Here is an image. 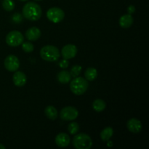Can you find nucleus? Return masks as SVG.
Returning a JSON list of instances; mask_svg holds the SVG:
<instances>
[{"mask_svg":"<svg viewBox=\"0 0 149 149\" xmlns=\"http://www.w3.org/2000/svg\"><path fill=\"white\" fill-rule=\"evenodd\" d=\"M106 107V103L102 99H96L93 103V109L97 112H101L105 110Z\"/></svg>","mask_w":149,"mask_h":149,"instance_id":"a211bd4d","label":"nucleus"},{"mask_svg":"<svg viewBox=\"0 0 149 149\" xmlns=\"http://www.w3.org/2000/svg\"><path fill=\"white\" fill-rule=\"evenodd\" d=\"M45 113L47 117L50 120H55L58 117V111L52 106H48L45 109Z\"/></svg>","mask_w":149,"mask_h":149,"instance_id":"dca6fc26","label":"nucleus"},{"mask_svg":"<svg viewBox=\"0 0 149 149\" xmlns=\"http://www.w3.org/2000/svg\"><path fill=\"white\" fill-rule=\"evenodd\" d=\"M41 31L37 27H31L26 32V37L29 41H36L40 37Z\"/></svg>","mask_w":149,"mask_h":149,"instance_id":"ddd939ff","label":"nucleus"},{"mask_svg":"<svg viewBox=\"0 0 149 149\" xmlns=\"http://www.w3.org/2000/svg\"><path fill=\"white\" fill-rule=\"evenodd\" d=\"M2 7L6 11H13L15 8V2L13 0H3Z\"/></svg>","mask_w":149,"mask_h":149,"instance_id":"aec40b11","label":"nucleus"},{"mask_svg":"<svg viewBox=\"0 0 149 149\" xmlns=\"http://www.w3.org/2000/svg\"><path fill=\"white\" fill-rule=\"evenodd\" d=\"M73 146L77 149H90L93 146V141L87 134L79 133L73 139Z\"/></svg>","mask_w":149,"mask_h":149,"instance_id":"20e7f679","label":"nucleus"},{"mask_svg":"<svg viewBox=\"0 0 149 149\" xmlns=\"http://www.w3.org/2000/svg\"><path fill=\"white\" fill-rule=\"evenodd\" d=\"M127 127L128 130L132 133H139L142 130V123L141 121L135 118H132L129 119L127 123Z\"/></svg>","mask_w":149,"mask_h":149,"instance_id":"9d476101","label":"nucleus"},{"mask_svg":"<svg viewBox=\"0 0 149 149\" xmlns=\"http://www.w3.org/2000/svg\"><path fill=\"white\" fill-rule=\"evenodd\" d=\"M24 41V36L18 31H10L6 36V42L10 47H18Z\"/></svg>","mask_w":149,"mask_h":149,"instance_id":"39448f33","label":"nucleus"},{"mask_svg":"<svg viewBox=\"0 0 149 149\" xmlns=\"http://www.w3.org/2000/svg\"><path fill=\"white\" fill-rule=\"evenodd\" d=\"M133 23V17L131 15H124L119 19V25L123 29L130 28Z\"/></svg>","mask_w":149,"mask_h":149,"instance_id":"4468645a","label":"nucleus"},{"mask_svg":"<svg viewBox=\"0 0 149 149\" xmlns=\"http://www.w3.org/2000/svg\"><path fill=\"white\" fill-rule=\"evenodd\" d=\"M47 17L48 20L54 23H58L63 20L65 13L63 10L59 7H52L47 12Z\"/></svg>","mask_w":149,"mask_h":149,"instance_id":"423d86ee","label":"nucleus"},{"mask_svg":"<svg viewBox=\"0 0 149 149\" xmlns=\"http://www.w3.org/2000/svg\"><path fill=\"white\" fill-rule=\"evenodd\" d=\"M42 14L41 7L36 3L30 1L23 7V15L25 18L31 21H36L41 17Z\"/></svg>","mask_w":149,"mask_h":149,"instance_id":"f257e3e1","label":"nucleus"},{"mask_svg":"<svg viewBox=\"0 0 149 149\" xmlns=\"http://www.w3.org/2000/svg\"><path fill=\"white\" fill-rule=\"evenodd\" d=\"M13 82L17 87H23L26 84L27 77L22 71H17L13 75Z\"/></svg>","mask_w":149,"mask_h":149,"instance_id":"f8f14e48","label":"nucleus"},{"mask_svg":"<svg viewBox=\"0 0 149 149\" xmlns=\"http://www.w3.org/2000/svg\"><path fill=\"white\" fill-rule=\"evenodd\" d=\"M127 12L130 15L133 14L135 12V7L133 5H130L127 8Z\"/></svg>","mask_w":149,"mask_h":149,"instance_id":"a878e982","label":"nucleus"},{"mask_svg":"<svg viewBox=\"0 0 149 149\" xmlns=\"http://www.w3.org/2000/svg\"><path fill=\"white\" fill-rule=\"evenodd\" d=\"M40 56L42 59L48 62H55L59 59L61 53L56 47L53 45H46L41 49Z\"/></svg>","mask_w":149,"mask_h":149,"instance_id":"f03ea898","label":"nucleus"},{"mask_svg":"<svg viewBox=\"0 0 149 149\" xmlns=\"http://www.w3.org/2000/svg\"><path fill=\"white\" fill-rule=\"evenodd\" d=\"M77 47L74 45H66L63 47L61 53H62V56L64 59H71V58H74L77 54Z\"/></svg>","mask_w":149,"mask_h":149,"instance_id":"1a4fd4ad","label":"nucleus"},{"mask_svg":"<svg viewBox=\"0 0 149 149\" xmlns=\"http://www.w3.org/2000/svg\"><path fill=\"white\" fill-rule=\"evenodd\" d=\"M33 45H32L31 42H24V43H22V49H23V50L24 51V52H28V53H29V52H33Z\"/></svg>","mask_w":149,"mask_h":149,"instance_id":"5701e85b","label":"nucleus"},{"mask_svg":"<svg viewBox=\"0 0 149 149\" xmlns=\"http://www.w3.org/2000/svg\"><path fill=\"white\" fill-rule=\"evenodd\" d=\"M113 130L111 127H107L100 132V138L103 141H108L113 136Z\"/></svg>","mask_w":149,"mask_h":149,"instance_id":"f3484780","label":"nucleus"},{"mask_svg":"<svg viewBox=\"0 0 149 149\" xmlns=\"http://www.w3.org/2000/svg\"><path fill=\"white\" fill-rule=\"evenodd\" d=\"M55 143L58 146L61 148H65L67 147L70 143V138L68 134L61 132L59 133L56 137H55Z\"/></svg>","mask_w":149,"mask_h":149,"instance_id":"9b49d317","label":"nucleus"},{"mask_svg":"<svg viewBox=\"0 0 149 149\" xmlns=\"http://www.w3.org/2000/svg\"><path fill=\"white\" fill-rule=\"evenodd\" d=\"M81 69H82V68H81V65H74V66L71 68V71H70L71 76L74 77V78L79 77V75L80 73H81Z\"/></svg>","mask_w":149,"mask_h":149,"instance_id":"4be33fe9","label":"nucleus"},{"mask_svg":"<svg viewBox=\"0 0 149 149\" xmlns=\"http://www.w3.org/2000/svg\"><path fill=\"white\" fill-rule=\"evenodd\" d=\"M12 20L13 21H14L15 23H19L22 21V16L21 15L19 14V13H15L13 15V17H12Z\"/></svg>","mask_w":149,"mask_h":149,"instance_id":"b1692460","label":"nucleus"},{"mask_svg":"<svg viewBox=\"0 0 149 149\" xmlns=\"http://www.w3.org/2000/svg\"><path fill=\"white\" fill-rule=\"evenodd\" d=\"M35 1H42V0H35Z\"/></svg>","mask_w":149,"mask_h":149,"instance_id":"c756f323","label":"nucleus"},{"mask_svg":"<svg viewBox=\"0 0 149 149\" xmlns=\"http://www.w3.org/2000/svg\"><path fill=\"white\" fill-rule=\"evenodd\" d=\"M107 146H109V147H112L113 146V142H112V141H108V143H107Z\"/></svg>","mask_w":149,"mask_h":149,"instance_id":"bb28decb","label":"nucleus"},{"mask_svg":"<svg viewBox=\"0 0 149 149\" xmlns=\"http://www.w3.org/2000/svg\"><path fill=\"white\" fill-rule=\"evenodd\" d=\"M78 116V110L73 106H66L63 108L60 113L61 118L65 121H73L77 119Z\"/></svg>","mask_w":149,"mask_h":149,"instance_id":"0eeeda50","label":"nucleus"},{"mask_svg":"<svg viewBox=\"0 0 149 149\" xmlns=\"http://www.w3.org/2000/svg\"><path fill=\"white\" fill-rule=\"evenodd\" d=\"M58 65H59V66L61 67V68H66L68 66V65H69V64H68V60L63 59V60H61V61L58 63Z\"/></svg>","mask_w":149,"mask_h":149,"instance_id":"393cba45","label":"nucleus"},{"mask_svg":"<svg viewBox=\"0 0 149 149\" xmlns=\"http://www.w3.org/2000/svg\"><path fill=\"white\" fill-rule=\"evenodd\" d=\"M68 130L71 135H75L79 130V125L78 123L75 122H73L70 123L68 126Z\"/></svg>","mask_w":149,"mask_h":149,"instance_id":"412c9836","label":"nucleus"},{"mask_svg":"<svg viewBox=\"0 0 149 149\" xmlns=\"http://www.w3.org/2000/svg\"><path fill=\"white\" fill-rule=\"evenodd\" d=\"M5 148V146H3L2 144L0 143V149H4Z\"/></svg>","mask_w":149,"mask_h":149,"instance_id":"cd10ccee","label":"nucleus"},{"mask_svg":"<svg viewBox=\"0 0 149 149\" xmlns=\"http://www.w3.org/2000/svg\"><path fill=\"white\" fill-rule=\"evenodd\" d=\"M4 64L7 71L14 72L17 71L20 67V61L15 55H10L5 58Z\"/></svg>","mask_w":149,"mask_h":149,"instance_id":"6e6552de","label":"nucleus"},{"mask_svg":"<svg viewBox=\"0 0 149 149\" xmlns=\"http://www.w3.org/2000/svg\"><path fill=\"white\" fill-rule=\"evenodd\" d=\"M88 81L83 77H75L70 84V89L74 94L81 95L87 91L88 88Z\"/></svg>","mask_w":149,"mask_h":149,"instance_id":"7ed1b4c3","label":"nucleus"},{"mask_svg":"<svg viewBox=\"0 0 149 149\" xmlns=\"http://www.w3.org/2000/svg\"><path fill=\"white\" fill-rule=\"evenodd\" d=\"M84 76H85V79L87 80L93 81L97 77V71L95 68L90 67V68H87V70L85 71Z\"/></svg>","mask_w":149,"mask_h":149,"instance_id":"6ab92c4d","label":"nucleus"},{"mask_svg":"<svg viewBox=\"0 0 149 149\" xmlns=\"http://www.w3.org/2000/svg\"><path fill=\"white\" fill-rule=\"evenodd\" d=\"M20 1H27V0H20Z\"/></svg>","mask_w":149,"mask_h":149,"instance_id":"c85d7f7f","label":"nucleus"},{"mask_svg":"<svg viewBox=\"0 0 149 149\" xmlns=\"http://www.w3.org/2000/svg\"><path fill=\"white\" fill-rule=\"evenodd\" d=\"M57 78H58V81L61 84H67L71 79V76L69 71L63 70L58 73Z\"/></svg>","mask_w":149,"mask_h":149,"instance_id":"2eb2a0df","label":"nucleus"}]
</instances>
